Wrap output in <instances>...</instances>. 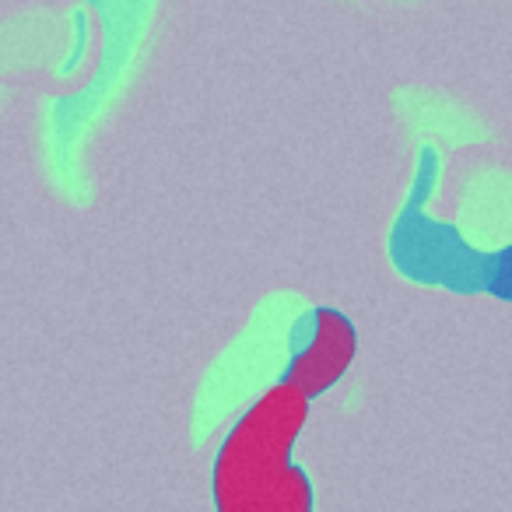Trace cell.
Wrapping results in <instances>:
<instances>
[{
    "label": "cell",
    "instance_id": "2",
    "mask_svg": "<svg viewBox=\"0 0 512 512\" xmlns=\"http://www.w3.org/2000/svg\"><path fill=\"white\" fill-rule=\"evenodd\" d=\"M295 351L285 369V383L299 386L309 400L327 393L344 379L358 355V334L351 320L337 309H313L299 320L292 334Z\"/></svg>",
    "mask_w": 512,
    "mask_h": 512
},
{
    "label": "cell",
    "instance_id": "1",
    "mask_svg": "<svg viewBox=\"0 0 512 512\" xmlns=\"http://www.w3.org/2000/svg\"><path fill=\"white\" fill-rule=\"evenodd\" d=\"M309 421V397L292 383H274L225 435L211 470L218 512H309L316 502L309 474L292 460Z\"/></svg>",
    "mask_w": 512,
    "mask_h": 512
}]
</instances>
